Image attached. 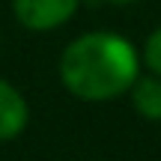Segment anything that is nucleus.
Returning a JSON list of instances; mask_svg holds the SVG:
<instances>
[{
  "mask_svg": "<svg viewBox=\"0 0 161 161\" xmlns=\"http://www.w3.org/2000/svg\"><path fill=\"white\" fill-rule=\"evenodd\" d=\"M60 78L75 96L104 102L137 80V54L122 36L86 33L63 51Z\"/></svg>",
  "mask_w": 161,
  "mask_h": 161,
  "instance_id": "f257e3e1",
  "label": "nucleus"
},
{
  "mask_svg": "<svg viewBox=\"0 0 161 161\" xmlns=\"http://www.w3.org/2000/svg\"><path fill=\"white\" fill-rule=\"evenodd\" d=\"M78 0H15V15L30 30H51L69 21Z\"/></svg>",
  "mask_w": 161,
  "mask_h": 161,
  "instance_id": "f03ea898",
  "label": "nucleus"
},
{
  "mask_svg": "<svg viewBox=\"0 0 161 161\" xmlns=\"http://www.w3.org/2000/svg\"><path fill=\"white\" fill-rule=\"evenodd\" d=\"M131 102L146 119H161V78H140L131 84Z\"/></svg>",
  "mask_w": 161,
  "mask_h": 161,
  "instance_id": "20e7f679",
  "label": "nucleus"
},
{
  "mask_svg": "<svg viewBox=\"0 0 161 161\" xmlns=\"http://www.w3.org/2000/svg\"><path fill=\"white\" fill-rule=\"evenodd\" d=\"M146 63L155 75H161V27L146 39Z\"/></svg>",
  "mask_w": 161,
  "mask_h": 161,
  "instance_id": "39448f33",
  "label": "nucleus"
},
{
  "mask_svg": "<svg viewBox=\"0 0 161 161\" xmlns=\"http://www.w3.org/2000/svg\"><path fill=\"white\" fill-rule=\"evenodd\" d=\"M114 3H128V0H114Z\"/></svg>",
  "mask_w": 161,
  "mask_h": 161,
  "instance_id": "423d86ee",
  "label": "nucleus"
},
{
  "mask_svg": "<svg viewBox=\"0 0 161 161\" xmlns=\"http://www.w3.org/2000/svg\"><path fill=\"white\" fill-rule=\"evenodd\" d=\"M24 125H27V102H24V96L15 86H9L6 80H0V140L15 137Z\"/></svg>",
  "mask_w": 161,
  "mask_h": 161,
  "instance_id": "7ed1b4c3",
  "label": "nucleus"
}]
</instances>
